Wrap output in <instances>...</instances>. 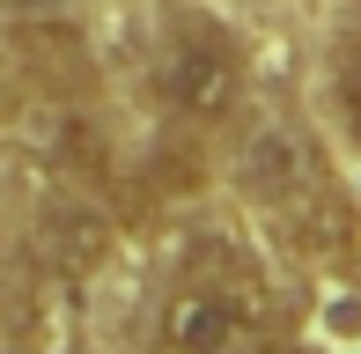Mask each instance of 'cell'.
Returning a JSON list of instances; mask_svg holds the SVG:
<instances>
[{"mask_svg":"<svg viewBox=\"0 0 361 354\" xmlns=\"http://www.w3.org/2000/svg\"><path fill=\"white\" fill-rule=\"evenodd\" d=\"M155 96H162V111L185 118V126H221L228 111L243 104V52L221 30H207V23L170 30V44H162V59H155Z\"/></svg>","mask_w":361,"mask_h":354,"instance_id":"1","label":"cell"},{"mask_svg":"<svg viewBox=\"0 0 361 354\" xmlns=\"http://www.w3.org/2000/svg\"><path fill=\"white\" fill-rule=\"evenodd\" d=\"M339 111L361 140V37H347V52H339Z\"/></svg>","mask_w":361,"mask_h":354,"instance_id":"3","label":"cell"},{"mask_svg":"<svg viewBox=\"0 0 361 354\" xmlns=\"http://www.w3.org/2000/svg\"><path fill=\"white\" fill-rule=\"evenodd\" d=\"M258 354H317V347H288V340L273 347V340H258Z\"/></svg>","mask_w":361,"mask_h":354,"instance_id":"4","label":"cell"},{"mask_svg":"<svg viewBox=\"0 0 361 354\" xmlns=\"http://www.w3.org/2000/svg\"><path fill=\"white\" fill-rule=\"evenodd\" d=\"M258 295L236 281H185L155 317V347L147 354H258Z\"/></svg>","mask_w":361,"mask_h":354,"instance_id":"2","label":"cell"}]
</instances>
